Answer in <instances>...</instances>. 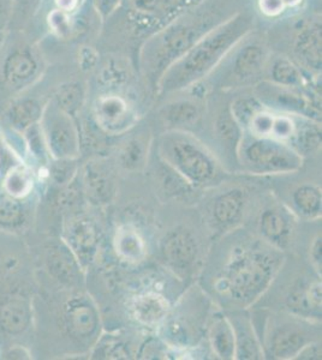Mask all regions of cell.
I'll return each instance as SVG.
<instances>
[{"label":"cell","instance_id":"obj_1","mask_svg":"<svg viewBox=\"0 0 322 360\" xmlns=\"http://www.w3.org/2000/svg\"><path fill=\"white\" fill-rule=\"evenodd\" d=\"M252 28L253 20L244 13L233 15L214 25L161 75L156 83L160 93L178 91L197 84L243 41Z\"/></svg>","mask_w":322,"mask_h":360},{"label":"cell","instance_id":"obj_2","mask_svg":"<svg viewBox=\"0 0 322 360\" xmlns=\"http://www.w3.org/2000/svg\"><path fill=\"white\" fill-rule=\"evenodd\" d=\"M213 27L214 25H209V22L201 23L200 20L172 22L146 42L143 47V69L148 71L158 83L168 66L182 57Z\"/></svg>","mask_w":322,"mask_h":360},{"label":"cell","instance_id":"obj_3","mask_svg":"<svg viewBox=\"0 0 322 360\" xmlns=\"http://www.w3.org/2000/svg\"><path fill=\"white\" fill-rule=\"evenodd\" d=\"M278 258L262 249L245 250L237 255L221 278L237 302H250L268 286L277 269Z\"/></svg>","mask_w":322,"mask_h":360},{"label":"cell","instance_id":"obj_4","mask_svg":"<svg viewBox=\"0 0 322 360\" xmlns=\"http://www.w3.org/2000/svg\"><path fill=\"white\" fill-rule=\"evenodd\" d=\"M161 152L168 164L192 184H207L216 176V161L192 136L178 131L165 134Z\"/></svg>","mask_w":322,"mask_h":360},{"label":"cell","instance_id":"obj_5","mask_svg":"<svg viewBox=\"0 0 322 360\" xmlns=\"http://www.w3.org/2000/svg\"><path fill=\"white\" fill-rule=\"evenodd\" d=\"M40 127L49 155L57 160L73 161L80 154V135L73 117L49 101L41 115Z\"/></svg>","mask_w":322,"mask_h":360},{"label":"cell","instance_id":"obj_6","mask_svg":"<svg viewBox=\"0 0 322 360\" xmlns=\"http://www.w3.org/2000/svg\"><path fill=\"white\" fill-rule=\"evenodd\" d=\"M243 154L247 164L257 172H292L302 164V159L294 149L268 137L253 139L245 146Z\"/></svg>","mask_w":322,"mask_h":360},{"label":"cell","instance_id":"obj_7","mask_svg":"<svg viewBox=\"0 0 322 360\" xmlns=\"http://www.w3.org/2000/svg\"><path fill=\"white\" fill-rule=\"evenodd\" d=\"M61 327L70 339L86 344L98 332L99 315L93 303L83 295H71L61 310Z\"/></svg>","mask_w":322,"mask_h":360},{"label":"cell","instance_id":"obj_8","mask_svg":"<svg viewBox=\"0 0 322 360\" xmlns=\"http://www.w3.org/2000/svg\"><path fill=\"white\" fill-rule=\"evenodd\" d=\"M41 72V59L28 46H17L1 64L0 82L8 93H18L30 86Z\"/></svg>","mask_w":322,"mask_h":360},{"label":"cell","instance_id":"obj_9","mask_svg":"<svg viewBox=\"0 0 322 360\" xmlns=\"http://www.w3.org/2000/svg\"><path fill=\"white\" fill-rule=\"evenodd\" d=\"M32 298L23 292H11L0 298V333L8 338L25 335L33 326Z\"/></svg>","mask_w":322,"mask_h":360},{"label":"cell","instance_id":"obj_10","mask_svg":"<svg viewBox=\"0 0 322 360\" xmlns=\"http://www.w3.org/2000/svg\"><path fill=\"white\" fill-rule=\"evenodd\" d=\"M44 264L51 278L66 287H74L82 278V266L63 240H51L44 248Z\"/></svg>","mask_w":322,"mask_h":360},{"label":"cell","instance_id":"obj_11","mask_svg":"<svg viewBox=\"0 0 322 360\" xmlns=\"http://www.w3.org/2000/svg\"><path fill=\"white\" fill-rule=\"evenodd\" d=\"M98 232L88 217H70L63 229V242L74 252L82 266L89 264L98 249Z\"/></svg>","mask_w":322,"mask_h":360},{"label":"cell","instance_id":"obj_12","mask_svg":"<svg viewBox=\"0 0 322 360\" xmlns=\"http://www.w3.org/2000/svg\"><path fill=\"white\" fill-rule=\"evenodd\" d=\"M95 117L106 131L119 132L131 127L134 113L125 98L119 95H104L95 103Z\"/></svg>","mask_w":322,"mask_h":360},{"label":"cell","instance_id":"obj_13","mask_svg":"<svg viewBox=\"0 0 322 360\" xmlns=\"http://www.w3.org/2000/svg\"><path fill=\"white\" fill-rule=\"evenodd\" d=\"M321 21L308 22L298 30L294 42L296 57L303 65L318 72L321 70Z\"/></svg>","mask_w":322,"mask_h":360},{"label":"cell","instance_id":"obj_14","mask_svg":"<svg viewBox=\"0 0 322 360\" xmlns=\"http://www.w3.org/2000/svg\"><path fill=\"white\" fill-rule=\"evenodd\" d=\"M267 63V49L259 42H247L236 51L231 71L237 81H250L261 74Z\"/></svg>","mask_w":322,"mask_h":360},{"label":"cell","instance_id":"obj_15","mask_svg":"<svg viewBox=\"0 0 322 360\" xmlns=\"http://www.w3.org/2000/svg\"><path fill=\"white\" fill-rule=\"evenodd\" d=\"M32 221L30 198L20 200L0 193V231L22 233Z\"/></svg>","mask_w":322,"mask_h":360},{"label":"cell","instance_id":"obj_16","mask_svg":"<svg viewBox=\"0 0 322 360\" xmlns=\"http://www.w3.org/2000/svg\"><path fill=\"white\" fill-rule=\"evenodd\" d=\"M163 255L168 262L175 269L185 270L195 261V239L185 231H175L163 242Z\"/></svg>","mask_w":322,"mask_h":360},{"label":"cell","instance_id":"obj_17","mask_svg":"<svg viewBox=\"0 0 322 360\" xmlns=\"http://www.w3.org/2000/svg\"><path fill=\"white\" fill-rule=\"evenodd\" d=\"M37 185V173L25 162L13 165L8 168L1 179V193L8 196L27 200L32 197Z\"/></svg>","mask_w":322,"mask_h":360},{"label":"cell","instance_id":"obj_18","mask_svg":"<svg viewBox=\"0 0 322 360\" xmlns=\"http://www.w3.org/2000/svg\"><path fill=\"white\" fill-rule=\"evenodd\" d=\"M44 107L37 98H23L17 100L5 112L4 118L8 127L13 131H27L29 127L40 123Z\"/></svg>","mask_w":322,"mask_h":360},{"label":"cell","instance_id":"obj_19","mask_svg":"<svg viewBox=\"0 0 322 360\" xmlns=\"http://www.w3.org/2000/svg\"><path fill=\"white\" fill-rule=\"evenodd\" d=\"M168 302L154 293L139 295L132 303L135 317L146 326H153L160 322L168 314Z\"/></svg>","mask_w":322,"mask_h":360},{"label":"cell","instance_id":"obj_20","mask_svg":"<svg viewBox=\"0 0 322 360\" xmlns=\"http://www.w3.org/2000/svg\"><path fill=\"white\" fill-rule=\"evenodd\" d=\"M306 336L296 327L280 328L272 339L271 349L277 358H289L306 347Z\"/></svg>","mask_w":322,"mask_h":360},{"label":"cell","instance_id":"obj_21","mask_svg":"<svg viewBox=\"0 0 322 360\" xmlns=\"http://www.w3.org/2000/svg\"><path fill=\"white\" fill-rule=\"evenodd\" d=\"M244 207V193L242 190H233L219 197L214 203L213 215L221 225L236 221Z\"/></svg>","mask_w":322,"mask_h":360},{"label":"cell","instance_id":"obj_22","mask_svg":"<svg viewBox=\"0 0 322 360\" xmlns=\"http://www.w3.org/2000/svg\"><path fill=\"white\" fill-rule=\"evenodd\" d=\"M52 101L57 105L58 108H61V111L66 112V115L75 118L85 101L83 86L78 82L63 84L58 88Z\"/></svg>","mask_w":322,"mask_h":360},{"label":"cell","instance_id":"obj_23","mask_svg":"<svg viewBox=\"0 0 322 360\" xmlns=\"http://www.w3.org/2000/svg\"><path fill=\"white\" fill-rule=\"evenodd\" d=\"M200 117L199 107L190 101L170 103L163 111V120L172 127H192L199 122Z\"/></svg>","mask_w":322,"mask_h":360},{"label":"cell","instance_id":"obj_24","mask_svg":"<svg viewBox=\"0 0 322 360\" xmlns=\"http://www.w3.org/2000/svg\"><path fill=\"white\" fill-rule=\"evenodd\" d=\"M211 342L218 356L225 359L233 358L236 349V339L233 326L226 319H218L211 329Z\"/></svg>","mask_w":322,"mask_h":360},{"label":"cell","instance_id":"obj_25","mask_svg":"<svg viewBox=\"0 0 322 360\" xmlns=\"http://www.w3.org/2000/svg\"><path fill=\"white\" fill-rule=\"evenodd\" d=\"M260 229L271 242L282 243L289 234V220L279 210L269 209L262 213Z\"/></svg>","mask_w":322,"mask_h":360},{"label":"cell","instance_id":"obj_26","mask_svg":"<svg viewBox=\"0 0 322 360\" xmlns=\"http://www.w3.org/2000/svg\"><path fill=\"white\" fill-rule=\"evenodd\" d=\"M271 78L274 84L292 88L302 83V72L290 59L279 57L271 66Z\"/></svg>","mask_w":322,"mask_h":360},{"label":"cell","instance_id":"obj_27","mask_svg":"<svg viewBox=\"0 0 322 360\" xmlns=\"http://www.w3.org/2000/svg\"><path fill=\"white\" fill-rule=\"evenodd\" d=\"M294 203L304 217H318L321 213V193L314 186L304 185L295 191Z\"/></svg>","mask_w":322,"mask_h":360},{"label":"cell","instance_id":"obj_28","mask_svg":"<svg viewBox=\"0 0 322 360\" xmlns=\"http://www.w3.org/2000/svg\"><path fill=\"white\" fill-rule=\"evenodd\" d=\"M117 251L125 259H139L143 254V242L139 234L130 229L119 231L116 238Z\"/></svg>","mask_w":322,"mask_h":360},{"label":"cell","instance_id":"obj_29","mask_svg":"<svg viewBox=\"0 0 322 360\" xmlns=\"http://www.w3.org/2000/svg\"><path fill=\"white\" fill-rule=\"evenodd\" d=\"M241 125L237 123L230 110L223 112L216 120V131L223 139V142L230 144H237L241 139Z\"/></svg>","mask_w":322,"mask_h":360},{"label":"cell","instance_id":"obj_30","mask_svg":"<svg viewBox=\"0 0 322 360\" xmlns=\"http://www.w3.org/2000/svg\"><path fill=\"white\" fill-rule=\"evenodd\" d=\"M297 141L299 150L303 152H311L315 148L318 147L321 142V136L318 127L311 124H304L303 127H295L294 135Z\"/></svg>","mask_w":322,"mask_h":360},{"label":"cell","instance_id":"obj_31","mask_svg":"<svg viewBox=\"0 0 322 360\" xmlns=\"http://www.w3.org/2000/svg\"><path fill=\"white\" fill-rule=\"evenodd\" d=\"M230 111L240 125L241 124L249 125L254 115H256L257 112L261 111V105L257 103L255 98H240L233 103V108Z\"/></svg>","mask_w":322,"mask_h":360},{"label":"cell","instance_id":"obj_32","mask_svg":"<svg viewBox=\"0 0 322 360\" xmlns=\"http://www.w3.org/2000/svg\"><path fill=\"white\" fill-rule=\"evenodd\" d=\"M143 159V150L139 141H131L122 153V162L127 168L136 167Z\"/></svg>","mask_w":322,"mask_h":360},{"label":"cell","instance_id":"obj_33","mask_svg":"<svg viewBox=\"0 0 322 360\" xmlns=\"http://www.w3.org/2000/svg\"><path fill=\"white\" fill-rule=\"evenodd\" d=\"M41 0H11L13 15L16 20H25L37 11Z\"/></svg>","mask_w":322,"mask_h":360},{"label":"cell","instance_id":"obj_34","mask_svg":"<svg viewBox=\"0 0 322 360\" xmlns=\"http://www.w3.org/2000/svg\"><path fill=\"white\" fill-rule=\"evenodd\" d=\"M295 127L296 125L294 122L287 117H274L271 134L275 136L277 139H290L291 136L294 135Z\"/></svg>","mask_w":322,"mask_h":360},{"label":"cell","instance_id":"obj_35","mask_svg":"<svg viewBox=\"0 0 322 360\" xmlns=\"http://www.w3.org/2000/svg\"><path fill=\"white\" fill-rule=\"evenodd\" d=\"M49 23L59 35H66V33H69L70 18L66 11H61L59 8L54 11L49 15Z\"/></svg>","mask_w":322,"mask_h":360},{"label":"cell","instance_id":"obj_36","mask_svg":"<svg viewBox=\"0 0 322 360\" xmlns=\"http://www.w3.org/2000/svg\"><path fill=\"white\" fill-rule=\"evenodd\" d=\"M259 6L261 13L269 17L278 16L286 8L283 0H259Z\"/></svg>","mask_w":322,"mask_h":360},{"label":"cell","instance_id":"obj_37","mask_svg":"<svg viewBox=\"0 0 322 360\" xmlns=\"http://www.w3.org/2000/svg\"><path fill=\"white\" fill-rule=\"evenodd\" d=\"M122 1L123 0H95V5L98 8V13H100V17L105 21L107 18H110L111 15L119 8Z\"/></svg>","mask_w":322,"mask_h":360},{"label":"cell","instance_id":"obj_38","mask_svg":"<svg viewBox=\"0 0 322 360\" xmlns=\"http://www.w3.org/2000/svg\"><path fill=\"white\" fill-rule=\"evenodd\" d=\"M1 359H32V353L29 352L28 348H25V346L13 345L1 354Z\"/></svg>","mask_w":322,"mask_h":360},{"label":"cell","instance_id":"obj_39","mask_svg":"<svg viewBox=\"0 0 322 360\" xmlns=\"http://www.w3.org/2000/svg\"><path fill=\"white\" fill-rule=\"evenodd\" d=\"M98 63V53L92 47H83L80 53V65L83 70L93 69Z\"/></svg>","mask_w":322,"mask_h":360},{"label":"cell","instance_id":"obj_40","mask_svg":"<svg viewBox=\"0 0 322 360\" xmlns=\"http://www.w3.org/2000/svg\"><path fill=\"white\" fill-rule=\"evenodd\" d=\"M311 258L316 266H321V238H316L311 246Z\"/></svg>","mask_w":322,"mask_h":360},{"label":"cell","instance_id":"obj_41","mask_svg":"<svg viewBox=\"0 0 322 360\" xmlns=\"http://www.w3.org/2000/svg\"><path fill=\"white\" fill-rule=\"evenodd\" d=\"M56 1H57L58 8L66 13L74 10L78 3V0H56Z\"/></svg>","mask_w":322,"mask_h":360},{"label":"cell","instance_id":"obj_42","mask_svg":"<svg viewBox=\"0 0 322 360\" xmlns=\"http://www.w3.org/2000/svg\"><path fill=\"white\" fill-rule=\"evenodd\" d=\"M111 76H117V72H111ZM120 75H122V71H120V72H118V76H120ZM102 78H104V79H105V81H109V79H114V81H117V82H118L119 81V78H117V77H109V72H106V71H104V72H102Z\"/></svg>","mask_w":322,"mask_h":360},{"label":"cell","instance_id":"obj_43","mask_svg":"<svg viewBox=\"0 0 322 360\" xmlns=\"http://www.w3.org/2000/svg\"><path fill=\"white\" fill-rule=\"evenodd\" d=\"M302 0H283V3L285 5L286 8H294L296 5L299 4Z\"/></svg>","mask_w":322,"mask_h":360},{"label":"cell","instance_id":"obj_44","mask_svg":"<svg viewBox=\"0 0 322 360\" xmlns=\"http://www.w3.org/2000/svg\"><path fill=\"white\" fill-rule=\"evenodd\" d=\"M3 41H4V33H3V30L0 29V47L3 45Z\"/></svg>","mask_w":322,"mask_h":360}]
</instances>
